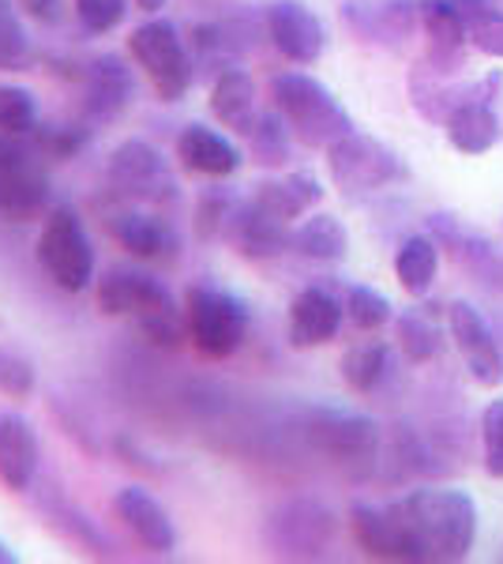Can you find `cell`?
<instances>
[{
  "instance_id": "cell-1",
  "label": "cell",
  "mask_w": 503,
  "mask_h": 564,
  "mask_svg": "<svg viewBox=\"0 0 503 564\" xmlns=\"http://www.w3.org/2000/svg\"><path fill=\"white\" fill-rule=\"evenodd\" d=\"M350 531L380 561H466L478 542V505L462 489H414L391 505H353Z\"/></svg>"
},
{
  "instance_id": "cell-2",
  "label": "cell",
  "mask_w": 503,
  "mask_h": 564,
  "mask_svg": "<svg viewBox=\"0 0 503 564\" xmlns=\"http://www.w3.org/2000/svg\"><path fill=\"white\" fill-rule=\"evenodd\" d=\"M98 313L117 321H135L143 339L162 350H181L188 343L185 305H177L173 290L147 268L117 263L98 279Z\"/></svg>"
},
{
  "instance_id": "cell-3",
  "label": "cell",
  "mask_w": 503,
  "mask_h": 564,
  "mask_svg": "<svg viewBox=\"0 0 503 564\" xmlns=\"http://www.w3.org/2000/svg\"><path fill=\"white\" fill-rule=\"evenodd\" d=\"M185 324L192 347L210 361H222L233 358L244 347V339H249L252 308L241 294H233L222 282L199 279L192 282L185 294Z\"/></svg>"
},
{
  "instance_id": "cell-4",
  "label": "cell",
  "mask_w": 503,
  "mask_h": 564,
  "mask_svg": "<svg viewBox=\"0 0 503 564\" xmlns=\"http://www.w3.org/2000/svg\"><path fill=\"white\" fill-rule=\"evenodd\" d=\"M271 102L286 117L289 132L305 148H331L346 132H353V117L331 95V87H324L316 76H305V72H282V76H274Z\"/></svg>"
},
{
  "instance_id": "cell-5",
  "label": "cell",
  "mask_w": 503,
  "mask_h": 564,
  "mask_svg": "<svg viewBox=\"0 0 503 564\" xmlns=\"http://www.w3.org/2000/svg\"><path fill=\"white\" fill-rule=\"evenodd\" d=\"M39 263L45 275L53 279V286L64 290V294H84V290L95 286L98 252L76 207L68 204L50 207L39 234Z\"/></svg>"
},
{
  "instance_id": "cell-6",
  "label": "cell",
  "mask_w": 503,
  "mask_h": 564,
  "mask_svg": "<svg viewBox=\"0 0 503 564\" xmlns=\"http://www.w3.org/2000/svg\"><path fill=\"white\" fill-rule=\"evenodd\" d=\"M128 53H132L135 68L151 79L154 95L162 102H181L192 90L196 79V61L181 34V26L166 20V15H151L147 23H140L128 34Z\"/></svg>"
},
{
  "instance_id": "cell-7",
  "label": "cell",
  "mask_w": 503,
  "mask_h": 564,
  "mask_svg": "<svg viewBox=\"0 0 503 564\" xmlns=\"http://www.w3.org/2000/svg\"><path fill=\"white\" fill-rule=\"evenodd\" d=\"M106 188L113 199L158 207V212H166L181 196V185H177V177H173L166 154L154 148L151 140H140V135L117 143V148L109 151Z\"/></svg>"
},
{
  "instance_id": "cell-8",
  "label": "cell",
  "mask_w": 503,
  "mask_h": 564,
  "mask_svg": "<svg viewBox=\"0 0 503 564\" xmlns=\"http://www.w3.org/2000/svg\"><path fill=\"white\" fill-rule=\"evenodd\" d=\"M327 174H331V181L346 196L380 193V188L409 181L406 162L387 143H380L376 135H364L357 129L327 148Z\"/></svg>"
},
{
  "instance_id": "cell-9",
  "label": "cell",
  "mask_w": 503,
  "mask_h": 564,
  "mask_svg": "<svg viewBox=\"0 0 503 564\" xmlns=\"http://www.w3.org/2000/svg\"><path fill=\"white\" fill-rule=\"evenodd\" d=\"M338 534V516L324 500L294 497L271 512L267 527H263V542L274 557L282 561H319L327 557Z\"/></svg>"
},
{
  "instance_id": "cell-10",
  "label": "cell",
  "mask_w": 503,
  "mask_h": 564,
  "mask_svg": "<svg viewBox=\"0 0 503 564\" xmlns=\"http://www.w3.org/2000/svg\"><path fill=\"white\" fill-rule=\"evenodd\" d=\"M50 170L23 135L0 132V215L15 223L50 215Z\"/></svg>"
},
{
  "instance_id": "cell-11",
  "label": "cell",
  "mask_w": 503,
  "mask_h": 564,
  "mask_svg": "<svg viewBox=\"0 0 503 564\" xmlns=\"http://www.w3.org/2000/svg\"><path fill=\"white\" fill-rule=\"evenodd\" d=\"M102 226L132 260L143 263H177L181 257V230L173 226V218L158 207L143 204H124V199H106L102 207Z\"/></svg>"
},
{
  "instance_id": "cell-12",
  "label": "cell",
  "mask_w": 503,
  "mask_h": 564,
  "mask_svg": "<svg viewBox=\"0 0 503 564\" xmlns=\"http://www.w3.org/2000/svg\"><path fill=\"white\" fill-rule=\"evenodd\" d=\"M308 444L342 467H364L380 456V425L342 406H313L305 417Z\"/></svg>"
},
{
  "instance_id": "cell-13",
  "label": "cell",
  "mask_w": 503,
  "mask_h": 564,
  "mask_svg": "<svg viewBox=\"0 0 503 564\" xmlns=\"http://www.w3.org/2000/svg\"><path fill=\"white\" fill-rule=\"evenodd\" d=\"M79 90H84V121L90 129L121 121L128 109L135 106V76L124 57L102 53L79 65Z\"/></svg>"
},
{
  "instance_id": "cell-14",
  "label": "cell",
  "mask_w": 503,
  "mask_h": 564,
  "mask_svg": "<svg viewBox=\"0 0 503 564\" xmlns=\"http://www.w3.org/2000/svg\"><path fill=\"white\" fill-rule=\"evenodd\" d=\"M263 31L274 50L294 65H316L327 50V26L300 0H271L263 8Z\"/></svg>"
},
{
  "instance_id": "cell-15",
  "label": "cell",
  "mask_w": 503,
  "mask_h": 564,
  "mask_svg": "<svg viewBox=\"0 0 503 564\" xmlns=\"http://www.w3.org/2000/svg\"><path fill=\"white\" fill-rule=\"evenodd\" d=\"M113 512L124 523V531L143 545L154 557H173L181 545L177 523L170 520L166 505L158 497L147 494L143 486H124L113 497Z\"/></svg>"
},
{
  "instance_id": "cell-16",
  "label": "cell",
  "mask_w": 503,
  "mask_h": 564,
  "mask_svg": "<svg viewBox=\"0 0 503 564\" xmlns=\"http://www.w3.org/2000/svg\"><path fill=\"white\" fill-rule=\"evenodd\" d=\"M447 324H451V339L459 347L466 369L481 388H500L503 384V354L496 347L489 321L473 308L470 302H455L447 308Z\"/></svg>"
},
{
  "instance_id": "cell-17",
  "label": "cell",
  "mask_w": 503,
  "mask_h": 564,
  "mask_svg": "<svg viewBox=\"0 0 503 564\" xmlns=\"http://www.w3.org/2000/svg\"><path fill=\"white\" fill-rule=\"evenodd\" d=\"M42 470V441L26 414H0V486L12 494L34 489Z\"/></svg>"
},
{
  "instance_id": "cell-18",
  "label": "cell",
  "mask_w": 503,
  "mask_h": 564,
  "mask_svg": "<svg viewBox=\"0 0 503 564\" xmlns=\"http://www.w3.org/2000/svg\"><path fill=\"white\" fill-rule=\"evenodd\" d=\"M173 151H177L181 166H185L188 174H199L210 181H226L244 166V151L237 148L230 135L210 129V124H199V121H192L181 129Z\"/></svg>"
},
{
  "instance_id": "cell-19",
  "label": "cell",
  "mask_w": 503,
  "mask_h": 564,
  "mask_svg": "<svg viewBox=\"0 0 503 564\" xmlns=\"http://www.w3.org/2000/svg\"><path fill=\"white\" fill-rule=\"evenodd\" d=\"M346 305L327 286H305L289 305V347H327L342 332Z\"/></svg>"
},
{
  "instance_id": "cell-20",
  "label": "cell",
  "mask_w": 503,
  "mask_h": 564,
  "mask_svg": "<svg viewBox=\"0 0 503 564\" xmlns=\"http://www.w3.org/2000/svg\"><path fill=\"white\" fill-rule=\"evenodd\" d=\"M207 106H210V117H215L222 129H230L237 135H249L255 129V121H260V113H263L260 98H255L252 76L241 65L218 72L215 84H210Z\"/></svg>"
},
{
  "instance_id": "cell-21",
  "label": "cell",
  "mask_w": 503,
  "mask_h": 564,
  "mask_svg": "<svg viewBox=\"0 0 503 564\" xmlns=\"http://www.w3.org/2000/svg\"><path fill=\"white\" fill-rule=\"evenodd\" d=\"M230 241L237 245V252L249 260H274L286 249H294V230H289V223L263 212L249 196L241 204V215H237V223L230 230Z\"/></svg>"
},
{
  "instance_id": "cell-22",
  "label": "cell",
  "mask_w": 503,
  "mask_h": 564,
  "mask_svg": "<svg viewBox=\"0 0 503 564\" xmlns=\"http://www.w3.org/2000/svg\"><path fill=\"white\" fill-rule=\"evenodd\" d=\"M255 26H249L237 15H226V20H210V23H196L192 26V61L196 65H215L218 72L233 68L241 61V53L249 50Z\"/></svg>"
},
{
  "instance_id": "cell-23",
  "label": "cell",
  "mask_w": 503,
  "mask_h": 564,
  "mask_svg": "<svg viewBox=\"0 0 503 564\" xmlns=\"http://www.w3.org/2000/svg\"><path fill=\"white\" fill-rule=\"evenodd\" d=\"M444 129H447L451 148L462 154H484V151L496 148V140H500V121L489 106V95L462 98V102L447 113Z\"/></svg>"
},
{
  "instance_id": "cell-24",
  "label": "cell",
  "mask_w": 503,
  "mask_h": 564,
  "mask_svg": "<svg viewBox=\"0 0 503 564\" xmlns=\"http://www.w3.org/2000/svg\"><path fill=\"white\" fill-rule=\"evenodd\" d=\"M346 23H353L364 39L372 42H398L414 31L417 8L409 0H372V4H361V0H346L342 4Z\"/></svg>"
},
{
  "instance_id": "cell-25",
  "label": "cell",
  "mask_w": 503,
  "mask_h": 564,
  "mask_svg": "<svg viewBox=\"0 0 503 564\" xmlns=\"http://www.w3.org/2000/svg\"><path fill=\"white\" fill-rule=\"evenodd\" d=\"M252 199L267 215L282 218V223H294V218L308 215L324 199V188H319V181L313 174H286V177L260 181Z\"/></svg>"
},
{
  "instance_id": "cell-26",
  "label": "cell",
  "mask_w": 503,
  "mask_h": 564,
  "mask_svg": "<svg viewBox=\"0 0 503 564\" xmlns=\"http://www.w3.org/2000/svg\"><path fill=\"white\" fill-rule=\"evenodd\" d=\"M417 23H420V31L428 34L433 50L440 53V61L459 57L462 45L470 42V34H466V20H462V12H459L455 0H420Z\"/></svg>"
},
{
  "instance_id": "cell-27",
  "label": "cell",
  "mask_w": 503,
  "mask_h": 564,
  "mask_svg": "<svg viewBox=\"0 0 503 564\" xmlns=\"http://www.w3.org/2000/svg\"><path fill=\"white\" fill-rule=\"evenodd\" d=\"M436 271H440V245L433 238H425V234L402 241V249L395 257V275H398V286L406 290L409 297H425L436 282Z\"/></svg>"
},
{
  "instance_id": "cell-28",
  "label": "cell",
  "mask_w": 503,
  "mask_h": 564,
  "mask_svg": "<svg viewBox=\"0 0 503 564\" xmlns=\"http://www.w3.org/2000/svg\"><path fill=\"white\" fill-rule=\"evenodd\" d=\"M294 252L316 263H338L350 252V238H346V226L335 215H313L294 230Z\"/></svg>"
},
{
  "instance_id": "cell-29",
  "label": "cell",
  "mask_w": 503,
  "mask_h": 564,
  "mask_svg": "<svg viewBox=\"0 0 503 564\" xmlns=\"http://www.w3.org/2000/svg\"><path fill=\"white\" fill-rule=\"evenodd\" d=\"M241 204L244 199L226 185H210L204 193L196 196V234L204 241H230V230L241 215Z\"/></svg>"
},
{
  "instance_id": "cell-30",
  "label": "cell",
  "mask_w": 503,
  "mask_h": 564,
  "mask_svg": "<svg viewBox=\"0 0 503 564\" xmlns=\"http://www.w3.org/2000/svg\"><path fill=\"white\" fill-rule=\"evenodd\" d=\"M391 366V347L383 339H369V343H357V347L346 350L342 358V380L346 388L357 391V395H369L383 384Z\"/></svg>"
},
{
  "instance_id": "cell-31",
  "label": "cell",
  "mask_w": 503,
  "mask_h": 564,
  "mask_svg": "<svg viewBox=\"0 0 503 564\" xmlns=\"http://www.w3.org/2000/svg\"><path fill=\"white\" fill-rule=\"evenodd\" d=\"M34 65V42L23 23L20 0H0V72H26Z\"/></svg>"
},
{
  "instance_id": "cell-32",
  "label": "cell",
  "mask_w": 503,
  "mask_h": 564,
  "mask_svg": "<svg viewBox=\"0 0 503 564\" xmlns=\"http://www.w3.org/2000/svg\"><path fill=\"white\" fill-rule=\"evenodd\" d=\"M466 20L470 45L484 57H503V12L492 0H455Z\"/></svg>"
},
{
  "instance_id": "cell-33",
  "label": "cell",
  "mask_w": 503,
  "mask_h": 564,
  "mask_svg": "<svg viewBox=\"0 0 503 564\" xmlns=\"http://www.w3.org/2000/svg\"><path fill=\"white\" fill-rule=\"evenodd\" d=\"M26 140L39 148L42 159L64 162L76 159L90 148V124L87 121H53V124H39Z\"/></svg>"
},
{
  "instance_id": "cell-34",
  "label": "cell",
  "mask_w": 503,
  "mask_h": 564,
  "mask_svg": "<svg viewBox=\"0 0 503 564\" xmlns=\"http://www.w3.org/2000/svg\"><path fill=\"white\" fill-rule=\"evenodd\" d=\"M398 343L414 366H428L440 354V332L433 324V313L428 308H406L398 316Z\"/></svg>"
},
{
  "instance_id": "cell-35",
  "label": "cell",
  "mask_w": 503,
  "mask_h": 564,
  "mask_svg": "<svg viewBox=\"0 0 503 564\" xmlns=\"http://www.w3.org/2000/svg\"><path fill=\"white\" fill-rule=\"evenodd\" d=\"M289 135L294 132H289L286 117H282L278 109H271V113H260L255 129L244 135V140H249L255 162H263V166H282V162L289 159Z\"/></svg>"
},
{
  "instance_id": "cell-36",
  "label": "cell",
  "mask_w": 503,
  "mask_h": 564,
  "mask_svg": "<svg viewBox=\"0 0 503 564\" xmlns=\"http://www.w3.org/2000/svg\"><path fill=\"white\" fill-rule=\"evenodd\" d=\"M39 124V98L31 87H0V132L26 140Z\"/></svg>"
},
{
  "instance_id": "cell-37",
  "label": "cell",
  "mask_w": 503,
  "mask_h": 564,
  "mask_svg": "<svg viewBox=\"0 0 503 564\" xmlns=\"http://www.w3.org/2000/svg\"><path fill=\"white\" fill-rule=\"evenodd\" d=\"M39 388V372L34 361L26 358L20 347L0 343V395L4 399H31Z\"/></svg>"
},
{
  "instance_id": "cell-38",
  "label": "cell",
  "mask_w": 503,
  "mask_h": 564,
  "mask_svg": "<svg viewBox=\"0 0 503 564\" xmlns=\"http://www.w3.org/2000/svg\"><path fill=\"white\" fill-rule=\"evenodd\" d=\"M53 523L61 527L68 539H76L84 545L87 553H95V557H113V542L106 539V531L98 527L90 516H84L79 508L72 505H57V512H53Z\"/></svg>"
},
{
  "instance_id": "cell-39",
  "label": "cell",
  "mask_w": 503,
  "mask_h": 564,
  "mask_svg": "<svg viewBox=\"0 0 503 564\" xmlns=\"http://www.w3.org/2000/svg\"><path fill=\"white\" fill-rule=\"evenodd\" d=\"M346 316L357 332H380L391 321V302L372 286H350L346 290Z\"/></svg>"
},
{
  "instance_id": "cell-40",
  "label": "cell",
  "mask_w": 503,
  "mask_h": 564,
  "mask_svg": "<svg viewBox=\"0 0 503 564\" xmlns=\"http://www.w3.org/2000/svg\"><path fill=\"white\" fill-rule=\"evenodd\" d=\"M128 4L132 0H72V12H76V23L87 34L102 39V34H113L128 20Z\"/></svg>"
},
{
  "instance_id": "cell-41",
  "label": "cell",
  "mask_w": 503,
  "mask_h": 564,
  "mask_svg": "<svg viewBox=\"0 0 503 564\" xmlns=\"http://www.w3.org/2000/svg\"><path fill=\"white\" fill-rule=\"evenodd\" d=\"M481 448L484 470L492 478H503V399H492L481 414Z\"/></svg>"
},
{
  "instance_id": "cell-42",
  "label": "cell",
  "mask_w": 503,
  "mask_h": 564,
  "mask_svg": "<svg viewBox=\"0 0 503 564\" xmlns=\"http://www.w3.org/2000/svg\"><path fill=\"white\" fill-rule=\"evenodd\" d=\"M20 8L31 15L34 23L53 26V23L64 20V8H68V0H20Z\"/></svg>"
},
{
  "instance_id": "cell-43",
  "label": "cell",
  "mask_w": 503,
  "mask_h": 564,
  "mask_svg": "<svg viewBox=\"0 0 503 564\" xmlns=\"http://www.w3.org/2000/svg\"><path fill=\"white\" fill-rule=\"evenodd\" d=\"M132 4H135V8H140V12H147V15H158V12H162V8H166V4H170V0H132Z\"/></svg>"
},
{
  "instance_id": "cell-44",
  "label": "cell",
  "mask_w": 503,
  "mask_h": 564,
  "mask_svg": "<svg viewBox=\"0 0 503 564\" xmlns=\"http://www.w3.org/2000/svg\"><path fill=\"white\" fill-rule=\"evenodd\" d=\"M23 557L15 553V545H8L4 539H0V564H20Z\"/></svg>"
}]
</instances>
